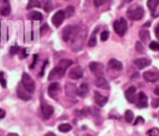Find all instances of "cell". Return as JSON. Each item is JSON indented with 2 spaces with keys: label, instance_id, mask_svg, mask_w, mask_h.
I'll use <instances>...</instances> for the list:
<instances>
[{
  "label": "cell",
  "instance_id": "6da1fadb",
  "mask_svg": "<svg viewBox=\"0 0 159 136\" xmlns=\"http://www.w3.org/2000/svg\"><path fill=\"white\" fill-rule=\"evenodd\" d=\"M114 30L116 32V33H117L119 36H123L127 30H128V22L125 19L121 18L115 21L114 23Z\"/></svg>",
  "mask_w": 159,
  "mask_h": 136
},
{
  "label": "cell",
  "instance_id": "7a4b0ae2",
  "mask_svg": "<svg viewBox=\"0 0 159 136\" xmlns=\"http://www.w3.org/2000/svg\"><path fill=\"white\" fill-rule=\"evenodd\" d=\"M144 15V10L142 6H136L134 8H130L127 12V16L131 20H140L143 19Z\"/></svg>",
  "mask_w": 159,
  "mask_h": 136
},
{
  "label": "cell",
  "instance_id": "3957f363",
  "mask_svg": "<svg viewBox=\"0 0 159 136\" xmlns=\"http://www.w3.org/2000/svg\"><path fill=\"white\" fill-rule=\"evenodd\" d=\"M21 83H22V86H23L30 94H32V93L34 92V89H35L34 82L33 81L32 77H31L28 73H23V74H22Z\"/></svg>",
  "mask_w": 159,
  "mask_h": 136
},
{
  "label": "cell",
  "instance_id": "277c9868",
  "mask_svg": "<svg viewBox=\"0 0 159 136\" xmlns=\"http://www.w3.org/2000/svg\"><path fill=\"white\" fill-rule=\"evenodd\" d=\"M64 73H65V70L62 69L61 67L58 66L56 68H54L49 75H48V80L49 81H53V80H58V79H61L64 76Z\"/></svg>",
  "mask_w": 159,
  "mask_h": 136
},
{
  "label": "cell",
  "instance_id": "5b68a950",
  "mask_svg": "<svg viewBox=\"0 0 159 136\" xmlns=\"http://www.w3.org/2000/svg\"><path fill=\"white\" fill-rule=\"evenodd\" d=\"M64 19H65L64 11H63V10H59V11H57V12L52 16L51 21H52V23L54 24V26L59 27V26L63 22Z\"/></svg>",
  "mask_w": 159,
  "mask_h": 136
},
{
  "label": "cell",
  "instance_id": "8992f818",
  "mask_svg": "<svg viewBox=\"0 0 159 136\" xmlns=\"http://www.w3.org/2000/svg\"><path fill=\"white\" fill-rule=\"evenodd\" d=\"M41 109H42V114H43V117H44L45 120H48V119L52 116V114H53V112H54L53 107L48 105L46 102H43V103H42V105H41Z\"/></svg>",
  "mask_w": 159,
  "mask_h": 136
},
{
  "label": "cell",
  "instance_id": "52a82bcc",
  "mask_svg": "<svg viewBox=\"0 0 159 136\" xmlns=\"http://www.w3.org/2000/svg\"><path fill=\"white\" fill-rule=\"evenodd\" d=\"M143 78L149 83H156L159 80V72L154 70H148L143 73Z\"/></svg>",
  "mask_w": 159,
  "mask_h": 136
},
{
  "label": "cell",
  "instance_id": "ba28073f",
  "mask_svg": "<svg viewBox=\"0 0 159 136\" xmlns=\"http://www.w3.org/2000/svg\"><path fill=\"white\" fill-rule=\"evenodd\" d=\"M137 100V107L140 108H147L148 106V98L146 96V95L143 92H140L138 95V98Z\"/></svg>",
  "mask_w": 159,
  "mask_h": 136
},
{
  "label": "cell",
  "instance_id": "9c48e42d",
  "mask_svg": "<svg viewBox=\"0 0 159 136\" xmlns=\"http://www.w3.org/2000/svg\"><path fill=\"white\" fill-rule=\"evenodd\" d=\"M125 96L127 100L129 103H135L137 96H136V88L134 86H130L126 92H125Z\"/></svg>",
  "mask_w": 159,
  "mask_h": 136
},
{
  "label": "cell",
  "instance_id": "30bf717a",
  "mask_svg": "<svg viewBox=\"0 0 159 136\" xmlns=\"http://www.w3.org/2000/svg\"><path fill=\"white\" fill-rule=\"evenodd\" d=\"M134 64L135 66L140 69V70H143L148 66L151 65V59L149 58H146V57H142V58H138V59H135L134 60Z\"/></svg>",
  "mask_w": 159,
  "mask_h": 136
},
{
  "label": "cell",
  "instance_id": "8fae6325",
  "mask_svg": "<svg viewBox=\"0 0 159 136\" xmlns=\"http://www.w3.org/2000/svg\"><path fill=\"white\" fill-rule=\"evenodd\" d=\"M69 76L71 79L73 80H78V79H81L83 77V70L81 67L77 66L74 69H72L70 70V73H69Z\"/></svg>",
  "mask_w": 159,
  "mask_h": 136
},
{
  "label": "cell",
  "instance_id": "7c38bea8",
  "mask_svg": "<svg viewBox=\"0 0 159 136\" xmlns=\"http://www.w3.org/2000/svg\"><path fill=\"white\" fill-rule=\"evenodd\" d=\"M17 94H18V96L20 98V99H22V100H25V101H27V100H30L31 99V95H30V93L22 86H20V85H19L18 86V88H17Z\"/></svg>",
  "mask_w": 159,
  "mask_h": 136
},
{
  "label": "cell",
  "instance_id": "4fadbf2b",
  "mask_svg": "<svg viewBox=\"0 0 159 136\" xmlns=\"http://www.w3.org/2000/svg\"><path fill=\"white\" fill-rule=\"evenodd\" d=\"M60 92H61L60 83H52L48 86V95H49V96H51V97H56Z\"/></svg>",
  "mask_w": 159,
  "mask_h": 136
},
{
  "label": "cell",
  "instance_id": "5bb4252c",
  "mask_svg": "<svg viewBox=\"0 0 159 136\" xmlns=\"http://www.w3.org/2000/svg\"><path fill=\"white\" fill-rule=\"evenodd\" d=\"M94 100H95V102L97 103L98 106H100V107H104V106L106 105L107 101H108V98H107L106 96L101 95L99 92H95V93H94Z\"/></svg>",
  "mask_w": 159,
  "mask_h": 136
},
{
  "label": "cell",
  "instance_id": "9a60e30c",
  "mask_svg": "<svg viewBox=\"0 0 159 136\" xmlns=\"http://www.w3.org/2000/svg\"><path fill=\"white\" fill-rule=\"evenodd\" d=\"M89 69L93 73H95L96 75L101 76V74L102 73V70H103V66L101 63H98V62H91L89 64Z\"/></svg>",
  "mask_w": 159,
  "mask_h": 136
},
{
  "label": "cell",
  "instance_id": "2e32d148",
  "mask_svg": "<svg viewBox=\"0 0 159 136\" xmlns=\"http://www.w3.org/2000/svg\"><path fill=\"white\" fill-rule=\"evenodd\" d=\"M95 84H96L97 87L102 88V89H103V90H108V89H110V85H109L108 82H107L106 79H104L102 76H100V77H98V78L96 79Z\"/></svg>",
  "mask_w": 159,
  "mask_h": 136
},
{
  "label": "cell",
  "instance_id": "e0dca14e",
  "mask_svg": "<svg viewBox=\"0 0 159 136\" xmlns=\"http://www.w3.org/2000/svg\"><path fill=\"white\" fill-rule=\"evenodd\" d=\"M108 66H109L110 69H112L114 70H123V64L120 61H118V60H116L115 58H112V59L109 60Z\"/></svg>",
  "mask_w": 159,
  "mask_h": 136
},
{
  "label": "cell",
  "instance_id": "ac0fdd59",
  "mask_svg": "<svg viewBox=\"0 0 159 136\" xmlns=\"http://www.w3.org/2000/svg\"><path fill=\"white\" fill-rule=\"evenodd\" d=\"M65 91H66V95L69 96H75L77 95V88L75 84H72V83L66 84Z\"/></svg>",
  "mask_w": 159,
  "mask_h": 136
},
{
  "label": "cell",
  "instance_id": "d6986e66",
  "mask_svg": "<svg viewBox=\"0 0 159 136\" xmlns=\"http://www.w3.org/2000/svg\"><path fill=\"white\" fill-rule=\"evenodd\" d=\"M72 33H73V27H72V26H67V27H65V28L63 29V31H62V39H63L65 42H67V41L70 39Z\"/></svg>",
  "mask_w": 159,
  "mask_h": 136
},
{
  "label": "cell",
  "instance_id": "ffe728a7",
  "mask_svg": "<svg viewBox=\"0 0 159 136\" xmlns=\"http://www.w3.org/2000/svg\"><path fill=\"white\" fill-rule=\"evenodd\" d=\"M89 93V85L87 83H82L77 89V95L81 97H85Z\"/></svg>",
  "mask_w": 159,
  "mask_h": 136
},
{
  "label": "cell",
  "instance_id": "44dd1931",
  "mask_svg": "<svg viewBox=\"0 0 159 136\" xmlns=\"http://www.w3.org/2000/svg\"><path fill=\"white\" fill-rule=\"evenodd\" d=\"M139 36H140L141 40L145 42V43L150 40V32L147 30H141L140 33H139Z\"/></svg>",
  "mask_w": 159,
  "mask_h": 136
},
{
  "label": "cell",
  "instance_id": "7402d4cb",
  "mask_svg": "<svg viewBox=\"0 0 159 136\" xmlns=\"http://www.w3.org/2000/svg\"><path fill=\"white\" fill-rule=\"evenodd\" d=\"M29 18L33 20H42L43 19V15L38 12V11H32L29 14Z\"/></svg>",
  "mask_w": 159,
  "mask_h": 136
},
{
  "label": "cell",
  "instance_id": "603a6c76",
  "mask_svg": "<svg viewBox=\"0 0 159 136\" xmlns=\"http://www.w3.org/2000/svg\"><path fill=\"white\" fill-rule=\"evenodd\" d=\"M0 13L3 16H8L10 14V6L7 3H4V5L0 9Z\"/></svg>",
  "mask_w": 159,
  "mask_h": 136
},
{
  "label": "cell",
  "instance_id": "cb8c5ba5",
  "mask_svg": "<svg viewBox=\"0 0 159 136\" xmlns=\"http://www.w3.org/2000/svg\"><path fill=\"white\" fill-rule=\"evenodd\" d=\"M98 32V28L97 29H95V31L92 32V34H91V36H90V38H89V46H90V47H93V46H95L96 45V44H97V39H96V32Z\"/></svg>",
  "mask_w": 159,
  "mask_h": 136
},
{
  "label": "cell",
  "instance_id": "d4e9b609",
  "mask_svg": "<svg viewBox=\"0 0 159 136\" xmlns=\"http://www.w3.org/2000/svg\"><path fill=\"white\" fill-rule=\"evenodd\" d=\"M58 130L61 133H68L72 130V126L68 123H61L59 125Z\"/></svg>",
  "mask_w": 159,
  "mask_h": 136
},
{
  "label": "cell",
  "instance_id": "484cf974",
  "mask_svg": "<svg viewBox=\"0 0 159 136\" xmlns=\"http://www.w3.org/2000/svg\"><path fill=\"white\" fill-rule=\"evenodd\" d=\"M73 64V61L70 60V59H61L59 63V66L61 67L62 69L66 70L67 68H69L71 65Z\"/></svg>",
  "mask_w": 159,
  "mask_h": 136
},
{
  "label": "cell",
  "instance_id": "4316f807",
  "mask_svg": "<svg viewBox=\"0 0 159 136\" xmlns=\"http://www.w3.org/2000/svg\"><path fill=\"white\" fill-rule=\"evenodd\" d=\"M158 5L159 0H148V1H147V6H148V7H149L151 10H153V11L156 10V8L157 7Z\"/></svg>",
  "mask_w": 159,
  "mask_h": 136
},
{
  "label": "cell",
  "instance_id": "83f0119b",
  "mask_svg": "<svg viewBox=\"0 0 159 136\" xmlns=\"http://www.w3.org/2000/svg\"><path fill=\"white\" fill-rule=\"evenodd\" d=\"M40 7L41 6V4H40V1L39 0H29L28 2V5H27V9H31L33 7Z\"/></svg>",
  "mask_w": 159,
  "mask_h": 136
},
{
  "label": "cell",
  "instance_id": "f1b7e54d",
  "mask_svg": "<svg viewBox=\"0 0 159 136\" xmlns=\"http://www.w3.org/2000/svg\"><path fill=\"white\" fill-rule=\"evenodd\" d=\"M133 119H134V114L131 110H127L125 112V120L128 123H130L133 121Z\"/></svg>",
  "mask_w": 159,
  "mask_h": 136
},
{
  "label": "cell",
  "instance_id": "f546056e",
  "mask_svg": "<svg viewBox=\"0 0 159 136\" xmlns=\"http://www.w3.org/2000/svg\"><path fill=\"white\" fill-rule=\"evenodd\" d=\"M74 13H75V8H74V6H67L66 9H65V11H64L65 17H67V18L72 17V16L74 15Z\"/></svg>",
  "mask_w": 159,
  "mask_h": 136
},
{
  "label": "cell",
  "instance_id": "4dcf8cb0",
  "mask_svg": "<svg viewBox=\"0 0 159 136\" xmlns=\"http://www.w3.org/2000/svg\"><path fill=\"white\" fill-rule=\"evenodd\" d=\"M135 47H136V51L138 52V53H141V54H143V53H144V46L143 45V44L141 43V42H137L136 43V45H135Z\"/></svg>",
  "mask_w": 159,
  "mask_h": 136
},
{
  "label": "cell",
  "instance_id": "1f68e13d",
  "mask_svg": "<svg viewBox=\"0 0 159 136\" xmlns=\"http://www.w3.org/2000/svg\"><path fill=\"white\" fill-rule=\"evenodd\" d=\"M147 136H159L158 128H153L147 132Z\"/></svg>",
  "mask_w": 159,
  "mask_h": 136
},
{
  "label": "cell",
  "instance_id": "d6a6232c",
  "mask_svg": "<svg viewBox=\"0 0 159 136\" xmlns=\"http://www.w3.org/2000/svg\"><path fill=\"white\" fill-rule=\"evenodd\" d=\"M44 9H45V11H47V12H49V11L52 9V2H51V0H46V1H45Z\"/></svg>",
  "mask_w": 159,
  "mask_h": 136
},
{
  "label": "cell",
  "instance_id": "836d02e7",
  "mask_svg": "<svg viewBox=\"0 0 159 136\" xmlns=\"http://www.w3.org/2000/svg\"><path fill=\"white\" fill-rule=\"evenodd\" d=\"M149 47H150V49H152L153 51H159V43L156 42V41H153V42L150 43Z\"/></svg>",
  "mask_w": 159,
  "mask_h": 136
},
{
  "label": "cell",
  "instance_id": "e575fe53",
  "mask_svg": "<svg viewBox=\"0 0 159 136\" xmlns=\"http://www.w3.org/2000/svg\"><path fill=\"white\" fill-rule=\"evenodd\" d=\"M19 51H20V47H19L18 45H13V46H11L10 49H9V53H10L11 55H16V54L19 53Z\"/></svg>",
  "mask_w": 159,
  "mask_h": 136
},
{
  "label": "cell",
  "instance_id": "d590c367",
  "mask_svg": "<svg viewBox=\"0 0 159 136\" xmlns=\"http://www.w3.org/2000/svg\"><path fill=\"white\" fill-rule=\"evenodd\" d=\"M108 38H109V32L104 31V32H102L101 33V40H102V42L106 41Z\"/></svg>",
  "mask_w": 159,
  "mask_h": 136
},
{
  "label": "cell",
  "instance_id": "8d00e7d4",
  "mask_svg": "<svg viewBox=\"0 0 159 136\" xmlns=\"http://www.w3.org/2000/svg\"><path fill=\"white\" fill-rule=\"evenodd\" d=\"M0 83L2 84V86L5 88L6 86H7V82H6V80H5V78H4V72H0Z\"/></svg>",
  "mask_w": 159,
  "mask_h": 136
},
{
  "label": "cell",
  "instance_id": "74e56055",
  "mask_svg": "<svg viewBox=\"0 0 159 136\" xmlns=\"http://www.w3.org/2000/svg\"><path fill=\"white\" fill-rule=\"evenodd\" d=\"M106 1H107V0H94V5H95V6L99 7V6H101L102 5H103Z\"/></svg>",
  "mask_w": 159,
  "mask_h": 136
},
{
  "label": "cell",
  "instance_id": "f35d334b",
  "mask_svg": "<svg viewBox=\"0 0 159 136\" xmlns=\"http://www.w3.org/2000/svg\"><path fill=\"white\" fill-rule=\"evenodd\" d=\"M152 107H153L154 108H158L159 107V98H155V99H153V101H152Z\"/></svg>",
  "mask_w": 159,
  "mask_h": 136
},
{
  "label": "cell",
  "instance_id": "ab89813d",
  "mask_svg": "<svg viewBox=\"0 0 159 136\" xmlns=\"http://www.w3.org/2000/svg\"><path fill=\"white\" fill-rule=\"evenodd\" d=\"M37 58H38V56L37 55H34V61H33V63H32V65L30 66V68L31 69H33L34 66H35V64H36V60H37Z\"/></svg>",
  "mask_w": 159,
  "mask_h": 136
},
{
  "label": "cell",
  "instance_id": "60d3db41",
  "mask_svg": "<svg viewBox=\"0 0 159 136\" xmlns=\"http://www.w3.org/2000/svg\"><path fill=\"white\" fill-rule=\"evenodd\" d=\"M143 122H144V120H143L142 117H138V119H137V121H135L134 125H139L140 123H143Z\"/></svg>",
  "mask_w": 159,
  "mask_h": 136
},
{
  "label": "cell",
  "instance_id": "b9f144b4",
  "mask_svg": "<svg viewBox=\"0 0 159 136\" xmlns=\"http://www.w3.org/2000/svg\"><path fill=\"white\" fill-rule=\"evenodd\" d=\"M48 26L47 24H45V25H43V26L41 27V30H40V32H41V33H43V32H44V31H46V30H48Z\"/></svg>",
  "mask_w": 159,
  "mask_h": 136
},
{
  "label": "cell",
  "instance_id": "7bdbcfd3",
  "mask_svg": "<svg viewBox=\"0 0 159 136\" xmlns=\"http://www.w3.org/2000/svg\"><path fill=\"white\" fill-rule=\"evenodd\" d=\"M5 116H6V112H5V110H3V109H1V108H0V119L5 118Z\"/></svg>",
  "mask_w": 159,
  "mask_h": 136
},
{
  "label": "cell",
  "instance_id": "ee69618b",
  "mask_svg": "<svg viewBox=\"0 0 159 136\" xmlns=\"http://www.w3.org/2000/svg\"><path fill=\"white\" fill-rule=\"evenodd\" d=\"M47 63H48V61H46V62L44 63V65H43V67H42V70H41V72H40V76H43V74H44V70H45V68H46Z\"/></svg>",
  "mask_w": 159,
  "mask_h": 136
},
{
  "label": "cell",
  "instance_id": "f6af8a7d",
  "mask_svg": "<svg viewBox=\"0 0 159 136\" xmlns=\"http://www.w3.org/2000/svg\"><path fill=\"white\" fill-rule=\"evenodd\" d=\"M155 32H156V35H157V37L159 39V24L156 27V30H155Z\"/></svg>",
  "mask_w": 159,
  "mask_h": 136
},
{
  "label": "cell",
  "instance_id": "bcb514c9",
  "mask_svg": "<svg viewBox=\"0 0 159 136\" xmlns=\"http://www.w3.org/2000/svg\"><path fill=\"white\" fill-rule=\"evenodd\" d=\"M25 51H26V49H24V48H23V49H22V51H21V57H23V58L27 57V54H26V52H25Z\"/></svg>",
  "mask_w": 159,
  "mask_h": 136
},
{
  "label": "cell",
  "instance_id": "7dc6e473",
  "mask_svg": "<svg viewBox=\"0 0 159 136\" xmlns=\"http://www.w3.org/2000/svg\"><path fill=\"white\" fill-rule=\"evenodd\" d=\"M154 92H155V94H156L157 96H159V85L155 88V91H154Z\"/></svg>",
  "mask_w": 159,
  "mask_h": 136
},
{
  "label": "cell",
  "instance_id": "c3c4849f",
  "mask_svg": "<svg viewBox=\"0 0 159 136\" xmlns=\"http://www.w3.org/2000/svg\"><path fill=\"white\" fill-rule=\"evenodd\" d=\"M7 136H19L17 134H14V133H9V134H7Z\"/></svg>",
  "mask_w": 159,
  "mask_h": 136
},
{
  "label": "cell",
  "instance_id": "681fc988",
  "mask_svg": "<svg viewBox=\"0 0 159 136\" xmlns=\"http://www.w3.org/2000/svg\"><path fill=\"white\" fill-rule=\"evenodd\" d=\"M45 136H56V135H55L53 133H48V134H47Z\"/></svg>",
  "mask_w": 159,
  "mask_h": 136
},
{
  "label": "cell",
  "instance_id": "f907efd6",
  "mask_svg": "<svg viewBox=\"0 0 159 136\" xmlns=\"http://www.w3.org/2000/svg\"><path fill=\"white\" fill-rule=\"evenodd\" d=\"M124 1V3H130V2H132L133 0H123Z\"/></svg>",
  "mask_w": 159,
  "mask_h": 136
},
{
  "label": "cell",
  "instance_id": "816d5d0a",
  "mask_svg": "<svg viewBox=\"0 0 159 136\" xmlns=\"http://www.w3.org/2000/svg\"><path fill=\"white\" fill-rule=\"evenodd\" d=\"M149 25H150V22H148V23L144 24V25H143V27H149Z\"/></svg>",
  "mask_w": 159,
  "mask_h": 136
},
{
  "label": "cell",
  "instance_id": "f5cc1de1",
  "mask_svg": "<svg viewBox=\"0 0 159 136\" xmlns=\"http://www.w3.org/2000/svg\"><path fill=\"white\" fill-rule=\"evenodd\" d=\"M84 136H91V135H89V134H85Z\"/></svg>",
  "mask_w": 159,
  "mask_h": 136
}]
</instances>
